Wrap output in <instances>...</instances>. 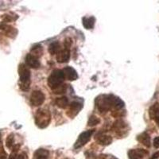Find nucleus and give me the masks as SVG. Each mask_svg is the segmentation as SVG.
Wrapping results in <instances>:
<instances>
[{
    "mask_svg": "<svg viewBox=\"0 0 159 159\" xmlns=\"http://www.w3.org/2000/svg\"><path fill=\"white\" fill-rule=\"evenodd\" d=\"M18 74L20 77L19 87L21 90L27 92L30 87V71L24 64H20L18 66Z\"/></svg>",
    "mask_w": 159,
    "mask_h": 159,
    "instance_id": "f257e3e1",
    "label": "nucleus"
},
{
    "mask_svg": "<svg viewBox=\"0 0 159 159\" xmlns=\"http://www.w3.org/2000/svg\"><path fill=\"white\" fill-rule=\"evenodd\" d=\"M114 96L108 95V96H99L96 100V104L98 110L100 113L103 114L108 111L109 110L113 108V100H114Z\"/></svg>",
    "mask_w": 159,
    "mask_h": 159,
    "instance_id": "f03ea898",
    "label": "nucleus"
},
{
    "mask_svg": "<svg viewBox=\"0 0 159 159\" xmlns=\"http://www.w3.org/2000/svg\"><path fill=\"white\" fill-rule=\"evenodd\" d=\"M64 80H65V76H64L63 71L61 69H55L52 71L50 76L48 77V86L52 90H54L55 89L63 84Z\"/></svg>",
    "mask_w": 159,
    "mask_h": 159,
    "instance_id": "7ed1b4c3",
    "label": "nucleus"
},
{
    "mask_svg": "<svg viewBox=\"0 0 159 159\" xmlns=\"http://www.w3.org/2000/svg\"><path fill=\"white\" fill-rule=\"evenodd\" d=\"M51 120L50 111L47 109H39L35 115V123L39 128H45Z\"/></svg>",
    "mask_w": 159,
    "mask_h": 159,
    "instance_id": "20e7f679",
    "label": "nucleus"
},
{
    "mask_svg": "<svg viewBox=\"0 0 159 159\" xmlns=\"http://www.w3.org/2000/svg\"><path fill=\"white\" fill-rule=\"evenodd\" d=\"M94 133V130H86V131L83 132L81 134H80L78 137L77 140L76 141L74 144V148L75 149H80L83 147L84 145L87 144L91 139V137Z\"/></svg>",
    "mask_w": 159,
    "mask_h": 159,
    "instance_id": "39448f33",
    "label": "nucleus"
},
{
    "mask_svg": "<svg viewBox=\"0 0 159 159\" xmlns=\"http://www.w3.org/2000/svg\"><path fill=\"white\" fill-rule=\"evenodd\" d=\"M45 95L42 92L39 90H35L32 92L30 96V103L34 107H39L43 104L45 102Z\"/></svg>",
    "mask_w": 159,
    "mask_h": 159,
    "instance_id": "423d86ee",
    "label": "nucleus"
},
{
    "mask_svg": "<svg viewBox=\"0 0 159 159\" xmlns=\"http://www.w3.org/2000/svg\"><path fill=\"white\" fill-rule=\"evenodd\" d=\"M0 30L3 31L6 36L11 38H15L17 34H18V30L15 27H13V26L10 25H7V23H4V22L0 24Z\"/></svg>",
    "mask_w": 159,
    "mask_h": 159,
    "instance_id": "0eeeda50",
    "label": "nucleus"
},
{
    "mask_svg": "<svg viewBox=\"0 0 159 159\" xmlns=\"http://www.w3.org/2000/svg\"><path fill=\"white\" fill-rule=\"evenodd\" d=\"M148 154V151L143 149H134L128 151L129 159H143Z\"/></svg>",
    "mask_w": 159,
    "mask_h": 159,
    "instance_id": "6e6552de",
    "label": "nucleus"
},
{
    "mask_svg": "<svg viewBox=\"0 0 159 159\" xmlns=\"http://www.w3.org/2000/svg\"><path fill=\"white\" fill-rule=\"evenodd\" d=\"M25 63L28 67L32 69H38L41 66V63L38 61V57H34L32 53H28L25 57Z\"/></svg>",
    "mask_w": 159,
    "mask_h": 159,
    "instance_id": "1a4fd4ad",
    "label": "nucleus"
},
{
    "mask_svg": "<svg viewBox=\"0 0 159 159\" xmlns=\"http://www.w3.org/2000/svg\"><path fill=\"white\" fill-rule=\"evenodd\" d=\"M62 71H63L64 76H65V79L68 80L69 81H73V80H77V72L73 68L70 67V66L69 67H65Z\"/></svg>",
    "mask_w": 159,
    "mask_h": 159,
    "instance_id": "9d476101",
    "label": "nucleus"
},
{
    "mask_svg": "<svg viewBox=\"0 0 159 159\" xmlns=\"http://www.w3.org/2000/svg\"><path fill=\"white\" fill-rule=\"evenodd\" d=\"M82 108L81 103L78 102H72L69 107V110L66 112V115L70 118H73L79 113L80 109Z\"/></svg>",
    "mask_w": 159,
    "mask_h": 159,
    "instance_id": "9b49d317",
    "label": "nucleus"
},
{
    "mask_svg": "<svg viewBox=\"0 0 159 159\" xmlns=\"http://www.w3.org/2000/svg\"><path fill=\"white\" fill-rule=\"evenodd\" d=\"M70 58V50L68 49H64L60 51L57 54V61L58 63H66Z\"/></svg>",
    "mask_w": 159,
    "mask_h": 159,
    "instance_id": "f8f14e48",
    "label": "nucleus"
},
{
    "mask_svg": "<svg viewBox=\"0 0 159 159\" xmlns=\"http://www.w3.org/2000/svg\"><path fill=\"white\" fill-rule=\"evenodd\" d=\"M149 114L151 119H154V121L157 123L159 126V103H155L152 105L149 110Z\"/></svg>",
    "mask_w": 159,
    "mask_h": 159,
    "instance_id": "ddd939ff",
    "label": "nucleus"
},
{
    "mask_svg": "<svg viewBox=\"0 0 159 159\" xmlns=\"http://www.w3.org/2000/svg\"><path fill=\"white\" fill-rule=\"evenodd\" d=\"M96 140L101 146H108L112 143V137L106 134H99L96 138Z\"/></svg>",
    "mask_w": 159,
    "mask_h": 159,
    "instance_id": "4468645a",
    "label": "nucleus"
},
{
    "mask_svg": "<svg viewBox=\"0 0 159 159\" xmlns=\"http://www.w3.org/2000/svg\"><path fill=\"white\" fill-rule=\"evenodd\" d=\"M137 140L141 143L143 146L147 147H150V145H151V142H150V137L147 132H144V133H142L141 134H139L137 137Z\"/></svg>",
    "mask_w": 159,
    "mask_h": 159,
    "instance_id": "2eb2a0df",
    "label": "nucleus"
},
{
    "mask_svg": "<svg viewBox=\"0 0 159 159\" xmlns=\"http://www.w3.org/2000/svg\"><path fill=\"white\" fill-rule=\"evenodd\" d=\"M48 51H49V52L52 55H52L57 54L58 52L61 51V45H60V43L58 42H52V43L49 45Z\"/></svg>",
    "mask_w": 159,
    "mask_h": 159,
    "instance_id": "dca6fc26",
    "label": "nucleus"
},
{
    "mask_svg": "<svg viewBox=\"0 0 159 159\" xmlns=\"http://www.w3.org/2000/svg\"><path fill=\"white\" fill-rule=\"evenodd\" d=\"M95 18L94 17H90V18H83L82 22H83V25L85 29L91 30L94 27L95 25Z\"/></svg>",
    "mask_w": 159,
    "mask_h": 159,
    "instance_id": "f3484780",
    "label": "nucleus"
},
{
    "mask_svg": "<svg viewBox=\"0 0 159 159\" xmlns=\"http://www.w3.org/2000/svg\"><path fill=\"white\" fill-rule=\"evenodd\" d=\"M55 103H56V105L59 108L65 109L69 106V99L65 96H62V97L57 98Z\"/></svg>",
    "mask_w": 159,
    "mask_h": 159,
    "instance_id": "a211bd4d",
    "label": "nucleus"
},
{
    "mask_svg": "<svg viewBox=\"0 0 159 159\" xmlns=\"http://www.w3.org/2000/svg\"><path fill=\"white\" fill-rule=\"evenodd\" d=\"M48 156H49V152L44 149L38 150L35 153V157H37L36 159H48Z\"/></svg>",
    "mask_w": 159,
    "mask_h": 159,
    "instance_id": "6ab92c4d",
    "label": "nucleus"
},
{
    "mask_svg": "<svg viewBox=\"0 0 159 159\" xmlns=\"http://www.w3.org/2000/svg\"><path fill=\"white\" fill-rule=\"evenodd\" d=\"M6 146L8 149H12L15 146V135L14 134H10L6 139Z\"/></svg>",
    "mask_w": 159,
    "mask_h": 159,
    "instance_id": "aec40b11",
    "label": "nucleus"
},
{
    "mask_svg": "<svg viewBox=\"0 0 159 159\" xmlns=\"http://www.w3.org/2000/svg\"><path fill=\"white\" fill-rule=\"evenodd\" d=\"M31 52L34 53V57H41L42 55V53H43V49H42V46L40 45H37L36 46H34V47L31 49Z\"/></svg>",
    "mask_w": 159,
    "mask_h": 159,
    "instance_id": "412c9836",
    "label": "nucleus"
},
{
    "mask_svg": "<svg viewBox=\"0 0 159 159\" xmlns=\"http://www.w3.org/2000/svg\"><path fill=\"white\" fill-rule=\"evenodd\" d=\"M99 123H100V119L99 118L96 117V116H91L89 119V122H88V124L89 127H93V126H96L97 124H99Z\"/></svg>",
    "mask_w": 159,
    "mask_h": 159,
    "instance_id": "4be33fe9",
    "label": "nucleus"
},
{
    "mask_svg": "<svg viewBox=\"0 0 159 159\" xmlns=\"http://www.w3.org/2000/svg\"><path fill=\"white\" fill-rule=\"evenodd\" d=\"M17 18H18V15L12 16L11 15H8V14L2 15V20H3L4 23H6V22H12V21H15Z\"/></svg>",
    "mask_w": 159,
    "mask_h": 159,
    "instance_id": "5701e85b",
    "label": "nucleus"
},
{
    "mask_svg": "<svg viewBox=\"0 0 159 159\" xmlns=\"http://www.w3.org/2000/svg\"><path fill=\"white\" fill-rule=\"evenodd\" d=\"M66 85L65 84H61L60 85L59 87H57V89H55L54 90H52L54 92L55 94H62V93H65L66 92Z\"/></svg>",
    "mask_w": 159,
    "mask_h": 159,
    "instance_id": "b1692460",
    "label": "nucleus"
},
{
    "mask_svg": "<svg viewBox=\"0 0 159 159\" xmlns=\"http://www.w3.org/2000/svg\"><path fill=\"white\" fill-rule=\"evenodd\" d=\"M72 39H71V38H66V39L65 40V49H69L70 46L72 45Z\"/></svg>",
    "mask_w": 159,
    "mask_h": 159,
    "instance_id": "393cba45",
    "label": "nucleus"
},
{
    "mask_svg": "<svg viewBox=\"0 0 159 159\" xmlns=\"http://www.w3.org/2000/svg\"><path fill=\"white\" fill-rule=\"evenodd\" d=\"M16 159H28V156L27 154L23 152V153H22V154H18V155L17 156Z\"/></svg>",
    "mask_w": 159,
    "mask_h": 159,
    "instance_id": "a878e982",
    "label": "nucleus"
},
{
    "mask_svg": "<svg viewBox=\"0 0 159 159\" xmlns=\"http://www.w3.org/2000/svg\"><path fill=\"white\" fill-rule=\"evenodd\" d=\"M153 144H154V147L155 148H159V137L154 138Z\"/></svg>",
    "mask_w": 159,
    "mask_h": 159,
    "instance_id": "bb28decb",
    "label": "nucleus"
},
{
    "mask_svg": "<svg viewBox=\"0 0 159 159\" xmlns=\"http://www.w3.org/2000/svg\"><path fill=\"white\" fill-rule=\"evenodd\" d=\"M19 148H20L19 144L15 145V146L12 147V152L13 153H17V152L18 151V150H19Z\"/></svg>",
    "mask_w": 159,
    "mask_h": 159,
    "instance_id": "cd10ccee",
    "label": "nucleus"
},
{
    "mask_svg": "<svg viewBox=\"0 0 159 159\" xmlns=\"http://www.w3.org/2000/svg\"><path fill=\"white\" fill-rule=\"evenodd\" d=\"M0 159H7V153L4 150L0 152Z\"/></svg>",
    "mask_w": 159,
    "mask_h": 159,
    "instance_id": "c85d7f7f",
    "label": "nucleus"
},
{
    "mask_svg": "<svg viewBox=\"0 0 159 159\" xmlns=\"http://www.w3.org/2000/svg\"><path fill=\"white\" fill-rule=\"evenodd\" d=\"M17 158V153H11V154L10 155L9 159H16Z\"/></svg>",
    "mask_w": 159,
    "mask_h": 159,
    "instance_id": "c756f323",
    "label": "nucleus"
},
{
    "mask_svg": "<svg viewBox=\"0 0 159 159\" xmlns=\"http://www.w3.org/2000/svg\"><path fill=\"white\" fill-rule=\"evenodd\" d=\"M158 157H159V151H157V152H156L155 154L152 156L151 157H150V159H157Z\"/></svg>",
    "mask_w": 159,
    "mask_h": 159,
    "instance_id": "7c9ffc66",
    "label": "nucleus"
},
{
    "mask_svg": "<svg viewBox=\"0 0 159 159\" xmlns=\"http://www.w3.org/2000/svg\"><path fill=\"white\" fill-rule=\"evenodd\" d=\"M3 150V147H2V136L0 134V152H2Z\"/></svg>",
    "mask_w": 159,
    "mask_h": 159,
    "instance_id": "2f4dec72",
    "label": "nucleus"
},
{
    "mask_svg": "<svg viewBox=\"0 0 159 159\" xmlns=\"http://www.w3.org/2000/svg\"><path fill=\"white\" fill-rule=\"evenodd\" d=\"M111 159H116V158H111Z\"/></svg>",
    "mask_w": 159,
    "mask_h": 159,
    "instance_id": "473e14b6",
    "label": "nucleus"
},
{
    "mask_svg": "<svg viewBox=\"0 0 159 159\" xmlns=\"http://www.w3.org/2000/svg\"><path fill=\"white\" fill-rule=\"evenodd\" d=\"M66 159H67V158H66Z\"/></svg>",
    "mask_w": 159,
    "mask_h": 159,
    "instance_id": "72a5a7b5",
    "label": "nucleus"
}]
</instances>
